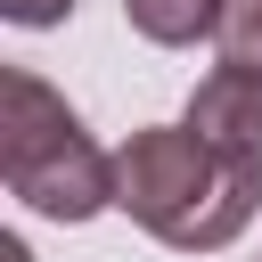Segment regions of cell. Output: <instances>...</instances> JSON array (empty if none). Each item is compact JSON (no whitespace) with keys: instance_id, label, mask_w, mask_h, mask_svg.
Masks as SVG:
<instances>
[{"instance_id":"1","label":"cell","mask_w":262,"mask_h":262,"mask_svg":"<svg viewBox=\"0 0 262 262\" xmlns=\"http://www.w3.org/2000/svg\"><path fill=\"white\" fill-rule=\"evenodd\" d=\"M115 205L147 237H164L180 254H213L254 221L262 164H229L188 123H156V131H131L115 147Z\"/></svg>"},{"instance_id":"2","label":"cell","mask_w":262,"mask_h":262,"mask_svg":"<svg viewBox=\"0 0 262 262\" xmlns=\"http://www.w3.org/2000/svg\"><path fill=\"white\" fill-rule=\"evenodd\" d=\"M0 172L41 221H90V213L115 205V156L25 66L0 74Z\"/></svg>"},{"instance_id":"3","label":"cell","mask_w":262,"mask_h":262,"mask_svg":"<svg viewBox=\"0 0 262 262\" xmlns=\"http://www.w3.org/2000/svg\"><path fill=\"white\" fill-rule=\"evenodd\" d=\"M180 123H188L213 156L262 164V74H254V66H213V74L196 82V98H188Z\"/></svg>"},{"instance_id":"4","label":"cell","mask_w":262,"mask_h":262,"mask_svg":"<svg viewBox=\"0 0 262 262\" xmlns=\"http://www.w3.org/2000/svg\"><path fill=\"white\" fill-rule=\"evenodd\" d=\"M123 16H131V33H147V41H164V49H188V41L221 33L229 0H123Z\"/></svg>"},{"instance_id":"5","label":"cell","mask_w":262,"mask_h":262,"mask_svg":"<svg viewBox=\"0 0 262 262\" xmlns=\"http://www.w3.org/2000/svg\"><path fill=\"white\" fill-rule=\"evenodd\" d=\"M213 41H221V66H254L262 74V0H229Z\"/></svg>"},{"instance_id":"6","label":"cell","mask_w":262,"mask_h":262,"mask_svg":"<svg viewBox=\"0 0 262 262\" xmlns=\"http://www.w3.org/2000/svg\"><path fill=\"white\" fill-rule=\"evenodd\" d=\"M66 8H74V0H0L8 25H66Z\"/></svg>"}]
</instances>
